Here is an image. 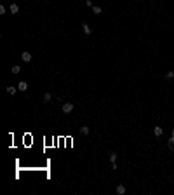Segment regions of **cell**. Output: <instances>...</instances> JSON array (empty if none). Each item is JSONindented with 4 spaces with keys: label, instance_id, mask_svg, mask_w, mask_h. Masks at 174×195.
<instances>
[{
    "label": "cell",
    "instance_id": "obj_7",
    "mask_svg": "<svg viewBox=\"0 0 174 195\" xmlns=\"http://www.w3.org/2000/svg\"><path fill=\"white\" fill-rule=\"evenodd\" d=\"M117 193H118V195H124V193H126V186H124V185H118V186H117Z\"/></svg>",
    "mask_w": 174,
    "mask_h": 195
},
{
    "label": "cell",
    "instance_id": "obj_14",
    "mask_svg": "<svg viewBox=\"0 0 174 195\" xmlns=\"http://www.w3.org/2000/svg\"><path fill=\"white\" fill-rule=\"evenodd\" d=\"M110 162H117V153H113V152L110 153Z\"/></svg>",
    "mask_w": 174,
    "mask_h": 195
},
{
    "label": "cell",
    "instance_id": "obj_13",
    "mask_svg": "<svg viewBox=\"0 0 174 195\" xmlns=\"http://www.w3.org/2000/svg\"><path fill=\"white\" fill-rule=\"evenodd\" d=\"M80 132H82V134H89V127L82 126V127H80Z\"/></svg>",
    "mask_w": 174,
    "mask_h": 195
},
{
    "label": "cell",
    "instance_id": "obj_3",
    "mask_svg": "<svg viewBox=\"0 0 174 195\" xmlns=\"http://www.w3.org/2000/svg\"><path fill=\"white\" fill-rule=\"evenodd\" d=\"M26 89H28V84H26L24 80H21V82H18V91H23V92H24Z\"/></svg>",
    "mask_w": 174,
    "mask_h": 195
},
{
    "label": "cell",
    "instance_id": "obj_12",
    "mask_svg": "<svg viewBox=\"0 0 174 195\" xmlns=\"http://www.w3.org/2000/svg\"><path fill=\"white\" fill-rule=\"evenodd\" d=\"M19 71H21V66H19V65H16V66H12V73H14V75H18Z\"/></svg>",
    "mask_w": 174,
    "mask_h": 195
},
{
    "label": "cell",
    "instance_id": "obj_5",
    "mask_svg": "<svg viewBox=\"0 0 174 195\" xmlns=\"http://www.w3.org/2000/svg\"><path fill=\"white\" fill-rule=\"evenodd\" d=\"M10 12H12V14H18V12H19V5H18V4H10Z\"/></svg>",
    "mask_w": 174,
    "mask_h": 195
},
{
    "label": "cell",
    "instance_id": "obj_11",
    "mask_svg": "<svg viewBox=\"0 0 174 195\" xmlns=\"http://www.w3.org/2000/svg\"><path fill=\"white\" fill-rule=\"evenodd\" d=\"M51 99H52V94H51V92H45V94H44V101H45V103H49Z\"/></svg>",
    "mask_w": 174,
    "mask_h": 195
},
{
    "label": "cell",
    "instance_id": "obj_18",
    "mask_svg": "<svg viewBox=\"0 0 174 195\" xmlns=\"http://www.w3.org/2000/svg\"><path fill=\"white\" fill-rule=\"evenodd\" d=\"M85 4L89 5V7H92V0H85Z\"/></svg>",
    "mask_w": 174,
    "mask_h": 195
},
{
    "label": "cell",
    "instance_id": "obj_19",
    "mask_svg": "<svg viewBox=\"0 0 174 195\" xmlns=\"http://www.w3.org/2000/svg\"><path fill=\"white\" fill-rule=\"evenodd\" d=\"M172 136H174V129H172Z\"/></svg>",
    "mask_w": 174,
    "mask_h": 195
},
{
    "label": "cell",
    "instance_id": "obj_6",
    "mask_svg": "<svg viewBox=\"0 0 174 195\" xmlns=\"http://www.w3.org/2000/svg\"><path fill=\"white\" fill-rule=\"evenodd\" d=\"M162 132H164V129H162L160 126H157L153 129V134H155V136H162Z\"/></svg>",
    "mask_w": 174,
    "mask_h": 195
},
{
    "label": "cell",
    "instance_id": "obj_9",
    "mask_svg": "<svg viewBox=\"0 0 174 195\" xmlns=\"http://www.w3.org/2000/svg\"><path fill=\"white\" fill-rule=\"evenodd\" d=\"M92 12H94V14H101V12H103V9H101V7H97V5H92Z\"/></svg>",
    "mask_w": 174,
    "mask_h": 195
},
{
    "label": "cell",
    "instance_id": "obj_16",
    "mask_svg": "<svg viewBox=\"0 0 174 195\" xmlns=\"http://www.w3.org/2000/svg\"><path fill=\"white\" fill-rule=\"evenodd\" d=\"M5 12H7V9H5V7H4V5H0V14H2V16H4V14H5Z\"/></svg>",
    "mask_w": 174,
    "mask_h": 195
},
{
    "label": "cell",
    "instance_id": "obj_1",
    "mask_svg": "<svg viewBox=\"0 0 174 195\" xmlns=\"http://www.w3.org/2000/svg\"><path fill=\"white\" fill-rule=\"evenodd\" d=\"M73 103H63V113H71V112H73Z\"/></svg>",
    "mask_w": 174,
    "mask_h": 195
},
{
    "label": "cell",
    "instance_id": "obj_15",
    "mask_svg": "<svg viewBox=\"0 0 174 195\" xmlns=\"http://www.w3.org/2000/svg\"><path fill=\"white\" fill-rule=\"evenodd\" d=\"M165 77H167L169 80H171V78L174 77V71H167V73H165Z\"/></svg>",
    "mask_w": 174,
    "mask_h": 195
},
{
    "label": "cell",
    "instance_id": "obj_8",
    "mask_svg": "<svg viewBox=\"0 0 174 195\" xmlns=\"http://www.w3.org/2000/svg\"><path fill=\"white\" fill-rule=\"evenodd\" d=\"M167 146H169V150H171V152H174V136L169 138V143H167Z\"/></svg>",
    "mask_w": 174,
    "mask_h": 195
},
{
    "label": "cell",
    "instance_id": "obj_4",
    "mask_svg": "<svg viewBox=\"0 0 174 195\" xmlns=\"http://www.w3.org/2000/svg\"><path fill=\"white\" fill-rule=\"evenodd\" d=\"M82 28H84V33H85V35H91V33H92V28H91L87 23H84V25H82Z\"/></svg>",
    "mask_w": 174,
    "mask_h": 195
},
{
    "label": "cell",
    "instance_id": "obj_10",
    "mask_svg": "<svg viewBox=\"0 0 174 195\" xmlns=\"http://www.w3.org/2000/svg\"><path fill=\"white\" fill-rule=\"evenodd\" d=\"M16 91H18V87H12V86H9V87H7V92H9L10 96H12V94H16Z\"/></svg>",
    "mask_w": 174,
    "mask_h": 195
},
{
    "label": "cell",
    "instance_id": "obj_17",
    "mask_svg": "<svg viewBox=\"0 0 174 195\" xmlns=\"http://www.w3.org/2000/svg\"><path fill=\"white\" fill-rule=\"evenodd\" d=\"M111 169L115 171V169H118V166H117V162H111Z\"/></svg>",
    "mask_w": 174,
    "mask_h": 195
},
{
    "label": "cell",
    "instance_id": "obj_2",
    "mask_svg": "<svg viewBox=\"0 0 174 195\" xmlns=\"http://www.w3.org/2000/svg\"><path fill=\"white\" fill-rule=\"evenodd\" d=\"M21 59H23L24 63H30V61H31V54H30L28 51H24V52L21 54Z\"/></svg>",
    "mask_w": 174,
    "mask_h": 195
}]
</instances>
